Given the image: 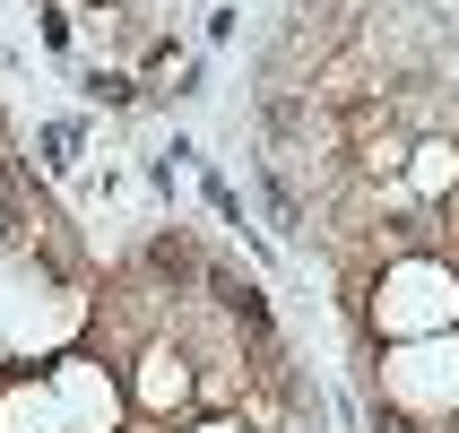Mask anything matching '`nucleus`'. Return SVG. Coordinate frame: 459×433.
<instances>
[{
	"label": "nucleus",
	"instance_id": "obj_2",
	"mask_svg": "<svg viewBox=\"0 0 459 433\" xmlns=\"http://www.w3.org/2000/svg\"><path fill=\"white\" fill-rule=\"evenodd\" d=\"M200 286H208V295H217V304H226L252 338H278V330H269V304H260V286H252V278H234L226 260H208V278H200Z\"/></svg>",
	"mask_w": 459,
	"mask_h": 433
},
{
	"label": "nucleus",
	"instance_id": "obj_4",
	"mask_svg": "<svg viewBox=\"0 0 459 433\" xmlns=\"http://www.w3.org/2000/svg\"><path fill=\"white\" fill-rule=\"evenodd\" d=\"M139 364H148V373H139V390H148L156 408H182V390H191V382H182V373H174V356H165V347H148V356H139Z\"/></svg>",
	"mask_w": 459,
	"mask_h": 433
},
{
	"label": "nucleus",
	"instance_id": "obj_7",
	"mask_svg": "<svg viewBox=\"0 0 459 433\" xmlns=\"http://www.w3.org/2000/svg\"><path fill=\"white\" fill-rule=\"evenodd\" d=\"M382 433H425V425H416L408 408H390V399H382Z\"/></svg>",
	"mask_w": 459,
	"mask_h": 433
},
{
	"label": "nucleus",
	"instance_id": "obj_3",
	"mask_svg": "<svg viewBox=\"0 0 459 433\" xmlns=\"http://www.w3.org/2000/svg\"><path fill=\"white\" fill-rule=\"evenodd\" d=\"M408 174H416V191H434V200H442V191L459 182V148H451V139H416V148H408Z\"/></svg>",
	"mask_w": 459,
	"mask_h": 433
},
{
	"label": "nucleus",
	"instance_id": "obj_1",
	"mask_svg": "<svg viewBox=\"0 0 459 433\" xmlns=\"http://www.w3.org/2000/svg\"><path fill=\"white\" fill-rule=\"evenodd\" d=\"M139 269H148V278L165 286V295H191V286L208 278V252L191 243V234H174V226H165V234L148 243V252H139Z\"/></svg>",
	"mask_w": 459,
	"mask_h": 433
},
{
	"label": "nucleus",
	"instance_id": "obj_5",
	"mask_svg": "<svg viewBox=\"0 0 459 433\" xmlns=\"http://www.w3.org/2000/svg\"><path fill=\"white\" fill-rule=\"evenodd\" d=\"M356 96H364V61L347 52V61H330V70H321V104H356Z\"/></svg>",
	"mask_w": 459,
	"mask_h": 433
},
{
	"label": "nucleus",
	"instance_id": "obj_6",
	"mask_svg": "<svg viewBox=\"0 0 459 433\" xmlns=\"http://www.w3.org/2000/svg\"><path fill=\"white\" fill-rule=\"evenodd\" d=\"M87 87H96L104 104H130V96H139V78H122V70H96V78H87Z\"/></svg>",
	"mask_w": 459,
	"mask_h": 433
}]
</instances>
